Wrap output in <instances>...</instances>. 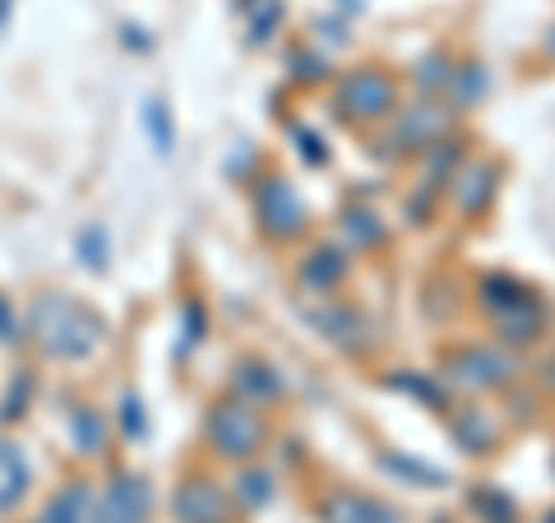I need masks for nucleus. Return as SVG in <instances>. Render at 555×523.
I'll return each mask as SVG.
<instances>
[{"mask_svg":"<svg viewBox=\"0 0 555 523\" xmlns=\"http://www.w3.org/2000/svg\"><path fill=\"white\" fill-rule=\"evenodd\" d=\"M33 334L42 339L51 357H89L102 324L83 306L69 302V296H42L33 306Z\"/></svg>","mask_w":555,"mask_h":523,"instance_id":"f257e3e1","label":"nucleus"},{"mask_svg":"<svg viewBox=\"0 0 555 523\" xmlns=\"http://www.w3.org/2000/svg\"><path fill=\"white\" fill-rule=\"evenodd\" d=\"M208 431H214V445L222 449V455H250V449L259 445V435H264L259 417H255L246 404L218 408L214 422H208Z\"/></svg>","mask_w":555,"mask_h":523,"instance_id":"f03ea898","label":"nucleus"},{"mask_svg":"<svg viewBox=\"0 0 555 523\" xmlns=\"http://www.w3.org/2000/svg\"><path fill=\"white\" fill-rule=\"evenodd\" d=\"M144 514H149V486L139 477H120V482H112V492L102 496L98 523H144Z\"/></svg>","mask_w":555,"mask_h":523,"instance_id":"7ed1b4c3","label":"nucleus"},{"mask_svg":"<svg viewBox=\"0 0 555 523\" xmlns=\"http://www.w3.org/2000/svg\"><path fill=\"white\" fill-rule=\"evenodd\" d=\"M343 107L352 116H385L393 107V84L385 75H357L352 84L343 89Z\"/></svg>","mask_w":555,"mask_h":523,"instance_id":"20e7f679","label":"nucleus"},{"mask_svg":"<svg viewBox=\"0 0 555 523\" xmlns=\"http://www.w3.org/2000/svg\"><path fill=\"white\" fill-rule=\"evenodd\" d=\"M259 214H264V222L273 232H297L301 228V200L297 190H292L287 181H269L264 195H259Z\"/></svg>","mask_w":555,"mask_h":523,"instance_id":"39448f33","label":"nucleus"},{"mask_svg":"<svg viewBox=\"0 0 555 523\" xmlns=\"http://www.w3.org/2000/svg\"><path fill=\"white\" fill-rule=\"evenodd\" d=\"M177 510L185 523H218L228 514V505H222V496L208 482H185L181 496H177Z\"/></svg>","mask_w":555,"mask_h":523,"instance_id":"423d86ee","label":"nucleus"},{"mask_svg":"<svg viewBox=\"0 0 555 523\" xmlns=\"http://www.w3.org/2000/svg\"><path fill=\"white\" fill-rule=\"evenodd\" d=\"M28 486V463L20 455V445H0V510H10Z\"/></svg>","mask_w":555,"mask_h":523,"instance_id":"0eeeda50","label":"nucleus"},{"mask_svg":"<svg viewBox=\"0 0 555 523\" xmlns=\"http://www.w3.org/2000/svg\"><path fill=\"white\" fill-rule=\"evenodd\" d=\"M328 519L334 523H398L393 510H385V505H375V500H361V496H338L328 505Z\"/></svg>","mask_w":555,"mask_h":523,"instance_id":"6e6552de","label":"nucleus"},{"mask_svg":"<svg viewBox=\"0 0 555 523\" xmlns=\"http://www.w3.org/2000/svg\"><path fill=\"white\" fill-rule=\"evenodd\" d=\"M509 371V361L500 353H463L459 357V380H467V385H500Z\"/></svg>","mask_w":555,"mask_h":523,"instance_id":"1a4fd4ad","label":"nucleus"},{"mask_svg":"<svg viewBox=\"0 0 555 523\" xmlns=\"http://www.w3.org/2000/svg\"><path fill=\"white\" fill-rule=\"evenodd\" d=\"M89 519H93V496L83 492V486H69L38 523H89Z\"/></svg>","mask_w":555,"mask_h":523,"instance_id":"9d476101","label":"nucleus"},{"mask_svg":"<svg viewBox=\"0 0 555 523\" xmlns=\"http://www.w3.org/2000/svg\"><path fill=\"white\" fill-rule=\"evenodd\" d=\"M486 200H491V167H477L467 181H459V204L467 208V214H477Z\"/></svg>","mask_w":555,"mask_h":523,"instance_id":"9b49d317","label":"nucleus"},{"mask_svg":"<svg viewBox=\"0 0 555 523\" xmlns=\"http://www.w3.org/2000/svg\"><path fill=\"white\" fill-rule=\"evenodd\" d=\"M75 431H79V449H102V422L93 412H79L75 417Z\"/></svg>","mask_w":555,"mask_h":523,"instance_id":"f8f14e48","label":"nucleus"},{"mask_svg":"<svg viewBox=\"0 0 555 523\" xmlns=\"http://www.w3.org/2000/svg\"><path fill=\"white\" fill-rule=\"evenodd\" d=\"M0 339H14V316H10L5 302H0Z\"/></svg>","mask_w":555,"mask_h":523,"instance_id":"ddd939ff","label":"nucleus"}]
</instances>
